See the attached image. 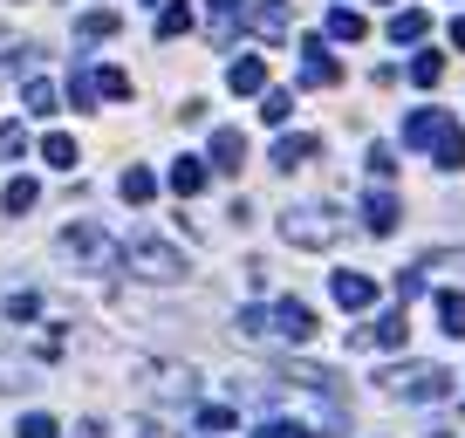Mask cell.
I'll return each instance as SVG.
<instances>
[{"mask_svg": "<svg viewBox=\"0 0 465 438\" xmlns=\"http://www.w3.org/2000/svg\"><path fill=\"white\" fill-rule=\"evenodd\" d=\"M240 336H247V343H308L315 336V309L308 301H274V309H240Z\"/></svg>", "mask_w": 465, "mask_h": 438, "instance_id": "obj_1", "label": "cell"}, {"mask_svg": "<svg viewBox=\"0 0 465 438\" xmlns=\"http://www.w3.org/2000/svg\"><path fill=\"white\" fill-rule=\"evenodd\" d=\"M124 267L144 274V281H157V288H171V281H185V274H192V261L171 247V240H157V233H130L124 240Z\"/></svg>", "mask_w": 465, "mask_h": 438, "instance_id": "obj_2", "label": "cell"}, {"mask_svg": "<svg viewBox=\"0 0 465 438\" xmlns=\"http://www.w3.org/2000/svg\"><path fill=\"white\" fill-rule=\"evenodd\" d=\"M390 397H403V405H438V397L451 391V370L445 363H397V370L376 376Z\"/></svg>", "mask_w": 465, "mask_h": 438, "instance_id": "obj_3", "label": "cell"}, {"mask_svg": "<svg viewBox=\"0 0 465 438\" xmlns=\"http://www.w3.org/2000/svg\"><path fill=\"white\" fill-rule=\"evenodd\" d=\"M280 240H288V247L322 253V247H336V240H342V219L328 213V205H288V213H280Z\"/></svg>", "mask_w": 465, "mask_h": 438, "instance_id": "obj_4", "label": "cell"}, {"mask_svg": "<svg viewBox=\"0 0 465 438\" xmlns=\"http://www.w3.org/2000/svg\"><path fill=\"white\" fill-rule=\"evenodd\" d=\"M62 253H69V261H82L90 274H109V267H124V247H117V240H109L96 219H76V226H69V233H62Z\"/></svg>", "mask_w": 465, "mask_h": 438, "instance_id": "obj_5", "label": "cell"}, {"mask_svg": "<svg viewBox=\"0 0 465 438\" xmlns=\"http://www.w3.org/2000/svg\"><path fill=\"white\" fill-rule=\"evenodd\" d=\"M403 336H411V322H403V309H390V315H376V322H363L349 343L356 349H403Z\"/></svg>", "mask_w": 465, "mask_h": 438, "instance_id": "obj_6", "label": "cell"}, {"mask_svg": "<svg viewBox=\"0 0 465 438\" xmlns=\"http://www.w3.org/2000/svg\"><path fill=\"white\" fill-rule=\"evenodd\" d=\"M301 82H308V90H336L342 82V62L328 55L322 42H301Z\"/></svg>", "mask_w": 465, "mask_h": 438, "instance_id": "obj_7", "label": "cell"}, {"mask_svg": "<svg viewBox=\"0 0 465 438\" xmlns=\"http://www.w3.org/2000/svg\"><path fill=\"white\" fill-rule=\"evenodd\" d=\"M328 295H336V301H342L349 315H363V309L376 301V281H370V274H356V267H342L336 281H328Z\"/></svg>", "mask_w": 465, "mask_h": 438, "instance_id": "obj_8", "label": "cell"}, {"mask_svg": "<svg viewBox=\"0 0 465 438\" xmlns=\"http://www.w3.org/2000/svg\"><path fill=\"white\" fill-rule=\"evenodd\" d=\"M445 130H451L445 110H418V117L403 124V144H411V151H438V138H445Z\"/></svg>", "mask_w": 465, "mask_h": 438, "instance_id": "obj_9", "label": "cell"}, {"mask_svg": "<svg viewBox=\"0 0 465 438\" xmlns=\"http://www.w3.org/2000/svg\"><path fill=\"white\" fill-rule=\"evenodd\" d=\"M205 178H213V165H205V157H178L165 186L178 192V199H199V192H205Z\"/></svg>", "mask_w": 465, "mask_h": 438, "instance_id": "obj_10", "label": "cell"}, {"mask_svg": "<svg viewBox=\"0 0 465 438\" xmlns=\"http://www.w3.org/2000/svg\"><path fill=\"white\" fill-rule=\"evenodd\" d=\"M205 165L232 178L240 165H247V138H240V130H213V157H205Z\"/></svg>", "mask_w": 465, "mask_h": 438, "instance_id": "obj_11", "label": "cell"}, {"mask_svg": "<svg viewBox=\"0 0 465 438\" xmlns=\"http://www.w3.org/2000/svg\"><path fill=\"white\" fill-rule=\"evenodd\" d=\"M226 90L232 96H261L267 90V62H261V55H240V62L226 69Z\"/></svg>", "mask_w": 465, "mask_h": 438, "instance_id": "obj_12", "label": "cell"}, {"mask_svg": "<svg viewBox=\"0 0 465 438\" xmlns=\"http://www.w3.org/2000/svg\"><path fill=\"white\" fill-rule=\"evenodd\" d=\"M397 219H403V205L390 199V192H370V199H363V226H370V233H397Z\"/></svg>", "mask_w": 465, "mask_h": 438, "instance_id": "obj_13", "label": "cell"}, {"mask_svg": "<svg viewBox=\"0 0 465 438\" xmlns=\"http://www.w3.org/2000/svg\"><path fill=\"white\" fill-rule=\"evenodd\" d=\"M247 21H253V34H267V42H280V34L295 28V21H288V0H261Z\"/></svg>", "mask_w": 465, "mask_h": 438, "instance_id": "obj_14", "label": "cell"}, {"mask_svg": "<svg viewBox=\"0 0 465 438\" xmlns=\"http://www.w3.org/2000/svg\"><path fill=\"white\" fill-rule=\"evenodd\" d=\"M315 151H322V138H308V130H295V138H280V144H274V165H280V172H295L301 157H315Z\"/></svg>", "mask_w": 465, "mask_h": 438, "instance_id": "obj_15", "label": "cell"}, {"mask_svg": "<svg viewBox=\"0 0 465 438\" xmlns=\"http://www.w3.org/2000/svg\"><path fill=\"white\" fill-rule=\"evenodd\" d=\"M117 192H124V199H130V205H151V199H157V178H151V172H144V165H130V172H124V178H117Z\"/></svg>", "mask_w": 465, "mask_h": 438, "instance_id": "obj_16", "label": "cell"}, {"mask_svg": "<svg viewBox=\"0 0 465 438\" xmlns=\"http://www.w3.org/2000/svg\"><path fill=\"white\" fill-rule=\"evenodd\" d=\"M42 157L55 165V172H76V138H69V130H48V138H42Z\"/></svg>", "mask_w": 465, "mask_h": 438, "instance_id": "obj_17", "label": "cell"}, {"mask_svg": "<svg viewBox=\"0 0 465 438\" xmlns=\"http://www.w3.org/2000/svg\"><path fill=\"white\" fill-rule=\"evenodd\" d=\"M103 34H117V7H90L76 21V42H103Z\"/></svg>", "mask_w": 465, "mask_h": 438, "instance_id": "obj_18", "label": "cell"}, {"mask_svg": "<svg viewBox=\"0 0 465 438\" xmlns=\"http://www.w3.org/2000/svg\"><path fill=\"white\" fill-rule=\"evenodd\" d=\"M0 205H7V213H34V205H42V186H34V178H14V186H7V192H0Z\"/></svg>", "mask_w": 465, "mask_h": 438, "instance_id": "obj_19", "label": "cell"}, {"mask_svg": "<svg viewBox=\"0 0 465 438\" xmlns=\"http://www.w3.org/2000/svg\"><path fill=\"white\" fill-rule=\"evenodd\" d=\"M178 34H192V7L185 0H171L165 14H157V42H178Z\"/></svg>", "mask_w": 465, "mask_h": 438, "instance_id": "obj_20", "label": "cell"}, {"mask_svg": "<svg viewBox=\"0 0 465 438\" xmlns=\"http://www.w3.org/2000/svg\"><path fill=\"white\" fill-rule=\"evenodd\" d=\"M424 28H432V14H424V7H403V14L390 21V42H424Z\"/></svg>", "mask_w": 465, "mask_h": 438, "instance_id": "obj_21", "label": "cell"}, {"mask_svg": "<svg viewBox=\"0 0 465 438\" xmlns=\"http://www.w3.org/2000/svg\"><path fill=\"white\" fill-rule=\"evenodd\" d=\"M328 34H336V42H363L370 28H363V14H356V7H336V14H328Z\"/></svg>", "mask_w": 465, "mask_h": 438, "instance_id": "obj_22", "label": "cell"}, {"mask_svg": "<svg viewBox=\"0 0 465 438\" xmlns=\"http://www.w3.org/2000/svg\"><path fill=\"white\" fill-rule=\"evenodd\" d=\"M438 165H445V172H465V130H459V124L438 138Z\"/></svg>", "mask_w": 465, "mask_h": 438, "instance_id": "obj_23", "label": "cell"}, {"mask_svg": "<svg viewBox=\"0 0 465 438\" xmlns=\"http://www.w3.org/2000/svg\"><path fill=\"white\" fill-rule=\"evenodd\" d=\"M438 322H445V336H465V295H459V288L438 295Z\"/></svg>", "mask_w": 465, "mask_h": 438, "instance_id": "obj_24", "label": "cell"}, {"mask_svg": "<svg viewBox=\"0 0 465 438\" xmlns=\"http://www.w3.org/2000/svg\"><path fill=\"white\" fill-rule=\"evenodd\" d=\"M0 315H7V322H34V315H42V295H28V288H21V295L0 301Z\"/></svg>", "mask_w": 465, "mask_h": 438, "instance_id": "obj_25", "label": "cell"}, {"mask_svg": "<svg viewBox=\"0 0 465 438\" xmlns=\"http://www.w3.org/2000/svg\"><path fill=\"white\" fill-rule=\"evenodd\" d=\"M0 391H34V370L14 357H0Z\"/></svg>", "mask_w": 465, "mask_h": 438, "instance_id": "obj_26", "label": "cell"}, {"mask_svg": "<svg viewBox=\"0 0 465 438\" xmlns=\"http://www.w3.org/2000/svg\"><path fill=\"white\" fill-rule=\"evenodd\" d=\"M438 76H445V55H418V62H411V82H418V90H438Z\"/></svg>", "mask_w": 465, "mask_h": 438, "instance_id": "obj_27", "label": "cell"}, {"mask_svg": "<svg viewBox=\"0 0 465 438\" xmlns=\"http://www.w3.org/2000/svg\"><path fill=\"white\" fill-rule=\"evenodd\" d=\"M14 438H62V424L48 418V411H28V418H21V432Z\"/></svg>", "mask_w": 465, "mask_h": 438, "instance_id": "obj_28", "label": "cell"}, {"mask_svg": "<svg viewBox=\"0 0 465 438\" xmlns=\"http://www.w3.org/2000/svg\"><path fill=\"white\" fill-rule=\"evenodd\" d=\"M261 117H267V124H288V117H295V96H288V90H267Z\"/></svg>", "mask_w": 465, "mask_h": 438, "instance_id": "obj_29", "label": "cell"}, {"mask_svg": "<svg viewBox=\"0 0 465 438\" xmlns=\"http://www.w3.org/2000/svg\"><path fill=\"white\" fill-rule=\"evenodd\" d=\"M424 274H459V281H465V247H451V253H432V261H424Z\"/></svg>", "mask_w": 465, "mask_h": 438, "instance_id": "obj_30", "label": "cell"}, {"mask_svg": "<svg viewBox=\"0 0 465 438\" xmlns=\"http://www.w3.org/2000/svg\"><path fill=\"white\" fill-rule=\"evenodd\" d=\"M96 96H103V90H96V76H82V69H76V76H69V103H76V110H90Z\"/></svg>", "mask_w": 465, "mask_h": 438, "instance_id": "obj_31", "label": "cell"}, {"mask_svg": "<svg viewBox=\"0 0 465 438\" xmlns=\"http://www.w3.org/2000/svg\"><path fill=\"white\" fill-rule=\"evenodd\" d=\"M96 90H103L109 103H124V96H130V76H124V69H103V76H96Z\"/></svg>", "mask_w": 465, "mask_h": 438, "instance_id": "obj_32", "label": "cell"}, {"mask_svg": "<svg viewBox=\"0 0 465 438\" xmlns=\"http://www.w3.org/2000/svg\"><path fill=\"white\" fill-rule=\"evenodd\" d=\"M0 157H28V130L21 124H0Z\"/></svg>", "mask_w": 465, "mask_h": 438, "instance_id": "obj_33", "label": "cell"}, {"mask_svg": "<svg viewBox=\"0 0 465 438\" xmlns=\"http://www.w3.org/2000/svg\"><path fill=\"white\" fill-rule=\"evenodd\" d=\"M21 103H28L34 117H48V110H55V90H48V82H28V90H21Z\"/></svg>", "mask_w": 465, "mask_h": 438, "instance_id": "obj_34", "label": "cell"}, {"mask_svg": "<svg viewBox=\"0 0 465 438\" xmlns=\"http://www.w3.org/2000/svg\"><path fill=\"white\" fill-rule=\"evenodd\" d=\"M370 178H397V151L390 144H370Z\"/></svg>", "mask_w": 465, "mask_h": 438, "instance_id": "obj_35", "label": "cell"}, {"mask_svg": "<svg viewBox=\"0 0 465 438\" xmlns=\"http://www.w3.org/2000/svg\"><path fill=\"white\" fill-rule=\"evenodd\" d=\"M232 418H240L232 405H205V411H199V424H205V432H232Z\"/></svg>", "mask_w": 465, "mask_h": 438, "instance_id": "obj_36", "label": "cell"}, {"mask_svg": "<svg viewBox=\"0 0 465 438\" xmlns=\"http://www.w3.org/2000/svg\"><path fill=\"white\" fill-rule=\"evenodd\" d=\"M424 295V267H411V274H397V301H418Z\"/></svg>", "mask_w": 465, "mask_h": 438, "instance_id": "obj_37", "label": "cell"}, {"mask_svg": "<svg viewBox=\"0 0 465 438\" xmlns=\"http://www.w3.org/2000/svg\"><path fill=\"white\" fill-rule=\"evenodd\" d=\"M21 69H28V48H14V55H7V62H0V82H14Z\"/></svg>", "mask_w": 465, "mask_h": 438, "instance_id": "obj_38", "label": "cell"}, {"mask_svg": "<svg viewBox=\"0 0 465 438\" xmlns=\"http://www.w3.org/2000/svg\"><path fill=\"white\" fill-rule=\"evenodd\" d=\"M253 438H308V432H301V424H261Z\"/></svg>", "mask_w": 465, "mask_h": 438, "instance_id": "obj_39", "label": "cell"}, {"mask_svg": "<svg viewBox=\"0 0 465 438\" xmlns=\"http://www.w3.org/2000/svg\"><path fill=\"white\" fill-rule=\"evenodd\" d=\"M82 438H103V424H96V418H90V424H82Z\"/></svg>", "mask_w": 465, "mask_h": 438, "instance_id": "obj_40", "label": "cell"}, {"mask_svg": "<svg viewBox=\"0 0 465 438\" xmlns=\"http://www.w3.org/2000/svg\"><path fill=\"white\" fill-rule=\"evenodd\" d=\"M451 42H459V48H465V21H451Z\"/></svg>", "mask_w": 465, "mask_h": 438, "instance_id": "obj_41", "label": "cell"}]
</instances>
